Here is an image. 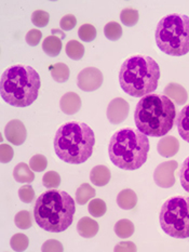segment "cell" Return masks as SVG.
Returning a JSON list of instances; mask_svg holds the SVG:
<instances>
[{"mask_svg": "<svg viewBox=\"0 0 189 252\" xmlns=\"http://www.w3.org/2000/svg\"><path fill=\"white\" fill-rule=\"evenodd\" d=\"M13 178L19 183H31L35 180V174L29 166L20 162L13 170Z\"/></svg>", "mask_w": 189, "mask_h": 252, "instance_id": "cell-21", "label": "cell"}, {"mask_svg": "<svg viewBox=\"0 0 189 252\" xmlns=\"http://www.w3.org/2000/svg\"><path fill=\"white\" fill-rule=\"evenodd\" d=\"M95 194V189L92 188L90 184L83 183L79 186L77 190H76V201H77L78 205H85L89 200L94 198Z\"/></svg>", "mask_w": 189, "mask_h": 252, "instance_id": "cell-22", "label": "cell"}, {"mask_svg": "<svg viewBox=\"0 0 189 252\" xmlns=\"http://www.w3.org/2000/svg\"><path fill=\"white\" fill-rule=\"evenodd\" d=\"M29 239L24 234H15L10 240V246L13 251H25L28 248Z\"/></svg>", "mask_w": 189, "mask_h": 252, "instance_id": "cell-28", "label": "cell"}, {"mask_svg": "<svg viewBox=\"0 0 189 252\" xmlns=\"http://www.w3.org/2000/svg\"><path fill=\"white\" fill-rule=\"evenodd\" d=\"M176 108L164 94L145 95L137 103L134 122L137 129L148 136L161 138L174 126Z\"/></svg>", "mask_w": 189, "mask_h": 252, "instance_id": "cell-1", "label": "cell"}, {"mask_svg": "<svg viewBox=\"0 0 189 252\" xmlns=\"http://www.w3.org/2000/svg\"><path fill=\"white\" fill-rule=\"evenodd\" d=\"M138 19H139V14L137 12V10L132 9V8L123 9L120 13L121 22L128 27L134 26L138 22Z\"/></svg>", "mask_w": 189, "mask_h": 252, "instance_id": "cell-27", "label": "cell"}, {"mask_svg": "<svg viewBox=\"0 0 189 252\" xmlns=\"http://www.w3.org/2000/svg\"><path fill=\"white\" fill-rule=\"evenodd\" d=\"M53 35L48 36L45 40L42 42V50L45 51L46 54H48L49 57H57L59 53L62 51V37L56 36V32L55 30L52 31Z\"/></svg>", "mask_w": 189, "mask_h": 252, "instance_id": "cell-16", "label": "cell"}, {"mask_svg": "<svg viewBox=\"0 0 189 252\" xmlns=\"http://www.w3.org/2000/svg\"><path fill=\"white\" fill-rule=\"evenodd\" d=\"M178 165L177 161L170 160L164 161L160 163V165L156 168L154 172V180L155 183L159 186V188L169 189L172 188L175 184V170L177 169Z\"/></svg>", "mask_w": 189, "mask_h": 252, "instance_id": "cell-9", "label": "cell"}, {"mask_svg": "<svg viewBox=\"0 0 189 252\" xmlns=\"http://www.w3.org/2000/svg\"><path fill=\"white\" fill-rule=\"evenodd\" d=\"M113 250H115L116 252H118V251H136V247H135V245L133 243L124 242V243L118 244Z\"/></svg>", "mask_w": 189, "mask_h": 252, "instance_id": "cell-41", "label": "cell"}, {"mask_svg": "<svg viewBox=\"0 0 189 252\" xmlns=\"http://www.w3.org/2000/svg\"><path fill=\"white\" fill-rule=\"evenodd\" d=\"M129 103L122 97H116L108 104L107 118L113 125L123 123L129 116Z\"/></svg>", "mask_w": 189, "mask_h": 252, "instance_id": "cell-11", "label": "cell"}, {"mask_svg": "<svg viewBox=\"0 0 189 252\" xmlns=\"http://www.w3.org/2000/svg\"><path fill=\"white\" fill-rule=\"evenodd\" d=\"M115 233L119 238L122 239L131 237L134 233V224L127 219L118 221L115 225Z\"/></svg>", "mask_w": 189, "mask_h": 252, "instance_id": "cell-24", "label": "cell"}, {"mask_svg": "<svg viewBox=\"0 0 189 252\" xmlns=\"http://www.w3.org/2000/svg\"><path fill=\"white\" fill-rule=\"evenodd\" d=\"M88 210H89L90 215L92 217L101 218V217H103L106 213L107 206H106L104 200L97 198V199H93V200L90 201Z\"/></svg>", "mask_w": 189, "mask_h": 252, "instance_id": "cell-29", "label": "cell"}, {"mask_svg": "<svg viewBox=\"0 0 189 252\" xmlns=\"http://www.w3.org/2000/svg\"><path fill=\"white\" fill-rule=\"evenodd\" d=\"M49 20H50V14L46 12V11L36 10L31 14L32 24L36 25L37 27H46L49 23Z\"/></svg>", "mask_w": 189, "mask_h": 252, "instance_id": "cell-33", "label": "cell"}, {"mask_svg": "<svg viewBox=\"0 0 189 252\" xmlns=\"http://www.w3.org/2000/svg\"><path fill=\"white\" fill-rule=\"evenodd\" d=\"M160 225L174 238H189V197L175 196L167 199L160 211Z\"/></svg>", "mask_w": 189, "mask_h": 252, "instance_id": "cell-8", "label": "cell"}, {"mask_svg": "<svg viewBox=\"0 0 189 252\" xmlns=\"http://www.w3.org/2000/svg\"><path fill=\"white\" fill-rule=\"evenodd\" d=\"M41 251L42 252H62L64 251L63 245L58 242V240L55 239H50L47 240V242L42 245L41 247Z\"/></svg>", "mask_w": 189, "mask_h": 252, "instance_id": "cell-38", "label": "cell"}, {"mask_svg": "<svg viewBox=\"0 0 189 252\" xmlns=\"http://www.w3.org/2000/svg\"><path fill=\"white\" fill-rule=\"evenodd\" d=\"M47 166H48V160L46 156L35 155L30 158L29 167L31 168V170H34L36 172L43 171V170L47 169Z\"/></svg>", "mask_w": 189, "mask_h": 252, "instance_id": "cell-34", "label": "cell"}, {"mask_svg": "<svg viewBox=\"0 0 189 252\" xmlns=\"http://www.w3.org/2000/svg\"><path fill=\"white\" fill-rule=\"evenodd\" d=\"M149 140L137 129L126 128L111 136L108 155L116 167L122 170H136L147 160Z\"/></svg>", "mask_w": 189, "mask_h": 252, "instance_id": "cell-5", "label": "cell"}, {"mask_svg": "<svg viewBox=\"0 0 189 252\" xmlns=\"http://www.w3.org/2000/svg\"><path fill=\"white\" fill-rule=\"evenodd\" d=\"M117 204L123 210H131L137 204V196L132 189H123L117 196Z\"/></svg>", "mask_w": 189, "mask_h": 252, "instance_id": "cell-19", "label": "cell"}, {"mask_svg": "<svg viewBox=\"0 0 189 252\" xmlns=\"http://www.w3.org/2000/svg\"><path fill=\"white\" fill-rule=\"evenodd\" d=\"M95 135L88 125L72 122L63 125L54 138V151L59 159L79 165L92 156Z\"/></svg>", "mask_w": 189, "mask_h": 252, "instance_id": "cell-3", "label": "cell"}, {"mask_svg": "<svg viewBox=\"0 0 189 252\" xmlns=\"http://www.w3.org/2000/svg\"><path fill=\"white\" fill-rule=\"evenodd\" d=\"M180 150V142L175 138V136L166 135L163 136L157 146V151L162 157L170 158L172 156L176 155Z\"/></svg>", "mask_w": 189, "mask_h": 252, "instance_id": "cell-13", "label": "cell"}, {"mask_svg": "<svg viewBox=\"0 0 189 252\" xmlns=\"http://www.w3.org/2000/svg\"><path fill=\"white\" fill-rule=\"evenodd\" d=\"M103 79V74L99 68L86 67L79 73L77 85L82 91L92 92L101 88Z\"/></svg>", "mask_w": 189, "mask_h": 252, "instance_id": "cell-10", "label": "cell"}, {"mask_svg": "<svg viewBox=\"0 0 189 252\" xmlns=\"http://www.w3.org/2000/svg\"><path fill=\"white\" fill-rule=\"evenodd\" d=\"M19 197L20 199L25 202V204H30L35 198V190L30 185H23L19 189Z\"/></svg>", "mask_w": 189, "mask_h": 252, "instance_id": "cell-36", "label": "cell"}, {"mask_svg": "<svg viewBox=\"0 0 189 252\" xmlns=\"http://www.w3.org/2000/svg\"><path fill=\"white\" fill-rule=\"evenodd\" d=\"M176 127L182 139L189 143V105H186L178 114Z\"/></svg>", "mask_w": 189, "mask_h": 252, "instance_id": "cell-20", "label": "cell"}, {"mask_svg": "<svg viewBox=\"0 0 189 252\" xmlns=\"http://www.w3.org/2000/svg\"><path fill=\"white\" fill-rule=\"evenodd\" d=\"M160 78L159 65L154 59L133 56L123 62L119 73L121 89L134 97L151 94L158 88Z\"/></svg>", "mask_w": 189, "mask_h": 252, "instance_id": "cell-4", "label": "cell"}, {"mask_svg": "<svg viewBox=\"0 0 189 252\" xmlns=\"http://www.w3.org/2000/svg\"><path fill=\"white\" fill-rule=\"evenodd\" d=\"M42 184L47 189H56L61 184V177L55 171H48L43 175Z\"/></svg>", "mask_w": 189, "mask_h": 252, "instance_id": "cell-32", "label": "cell"}, {"mask_svg": "<svg viewBox=\"0 0 189 252\" xmlns=\"http://www.w3.org/2000/svg\"><path fill=\"white\" fill-rule=\"evenodd\" d=\"M40 86V77L34 68L25 65H14L2 74L0 93L10 105L26 107L37 100Z\"/></svg>", "mask_w": 189, "mask_h": 252, "instance_id": "cell-6", "label": "cell"}, {"mask_svg": "<svg viewBox=\"0 0 189 252\" xmlns=\"http://www.w3.org/2000/svg\"><path fill=\"white\" fill-rule=\"evenodd\" d=\"M157 46L172 57L189 52V18L183 14H170L161 19L155 32Z\"/></svg>", "mask_w": 189, "mask_h": 252, "instance_id": "cell-7", "label": "cell"}, {"mask_svg": "<svg viewBox=\"0 0 189 252\" xmlns=\"http://www.w3.org/2000/svg\"><path fill=\"white\" fill-rule=\"evenodd\" d=\"M75 200L66 191L50 189L38 197L34 207L36 223L43 231L61 233L72 225Z\"/></svg>", "mask_w": 189, "mask_h": 252, "instance_id": "cell-2", "label": "cell"}, {"mask_svg": "<svg viewBox=\"0 0 189 252\" xmlns=\"http://www.w3.org/2000/svg\"><path fill=\"white\" fill-rule=\"evenodd\" d=\"M14 156V151L12 147L8 144H1L0 145V161L2 163H8Z\"/></svg>", "mask_w": 189, "mask_h": 252, "instance_id": "cell-37", "label": "cell"}, {"mask_svg": "<svg viewBox=\"0 0 189 252\" xmlns=\"http://www.w3.org/2000/svg\"><path fill=\"white\" fill-rule=\"evenodd\" d=\"M104 34L107 39L116 41L122 36V27L117 22H109L104 27Z\"/></svg>", "mask_w": 189, "mask_h": 252, "instance_id": "cell-26", "label": "cell"}, {"mask_svg": "<svg viewBox=\"0 0 189 252\" xmlns=\"http://www.w3.org/2000/svg\"><path fill=\"white\" fill-rule=\"evenodd\" d=\"M96 29L91 24H83L80 26V29L78 31V35L81 40H83L85 42H90L92 40L95 39L96 37Z\"/></svg>", "mask_w": 189, "mask_h": 252, "instance_id": "cell-31", "label": "cell"}, {"mask_svg": "<svg viewBox=\"0 0 189 252\" xmlns=\"http://www.w3.org/2000/svg\"><path fill=\"white\" fill-rule=\"evenodd\" d=\"M4 135L5 139H7L11 144L19 146L25 142L27 138V130L24 124L22 123L21 120L13 119L5 126Z\"/></svg>", "mask_w": 189, "mask_h": 252, "instance_id": "cell-12", "label": "cell"}, {"mask_svg": "<svg viewBox=\"0 0 189 252\" xmlns=\"http://www.w3.org/2000/svg\"><path fill=\"white\" fill-rule=\"evenodd\" d=\"M42 38V32L39 30H30L25 36V40L29 46L35 47L40 42Z\"/></svg>", "mask_w": 189, "mask_h": 252, "instance_id": "cell-39", "label": "cell"}, {"mask_svg": "<svg viewBox=\"0 0 189 252\" xmlns=\"http://www.w3.org/2000/svg\"><path fill=\"white\" fill-rule=\"evenodd\" d=\"M111 178L110 170L106 166L99 165L94 167L90 172L91 182L96 186H105L109 183Z\"/></svg>", "mask_w": 189, "mask_h": 252, "instance_id": "cell-18", "label": "cell"}, {"mask_svg": "<svg viewBox=\"0 0 189 252\" xmlns=\"http://www.w3.org/2000/svg\"><path fill=\"white\" fill-rule=\"evenodd\" d=\"M180 180L183 189L189 193V157L186 158V160L183 162V165L180 170Z\"/></svg>", "mask_w": 189, "mask_h": 252, "instance_id": "cell-35", "label": "cell"}, {"mask_svg": "<svg viewBox=\"0 0 189 252\" xmlns=\"http://www.w3.org/2000/svg\"><path fill=\"white\" fill-rule=\"evenodd\" d=\"M65 51H66L68 58L75 60V61H79L84 54V47L82 43H80L77 40H69Z\"/></svg>", "mask_w": 189, "mask_h": 252, "instance_id": "cell-25", "label": "cell"}, {"mask_svg": "<svg viewBox=\"0 0 189 252\" xmlns=\"http://www.w3.org/2000/svg\"><path fill=\"white\" fill-rule=\"evenodd\" d=\"M99 223L94 221L93 219L84 217L80 219L77 224V232L81 237L84 238H92L99 232Z\"/></svg>", "mask_w": 189, "mask_h": 252, "instance_id": "cell-17", "label": "cell"}, {"mask_svg": "<svg viewBox=\"0 0 189 252\" xmlns=\"http://www.w3.org/2000/svg\"><path fill=\"white\" fill-rule=\"evenodd\" d=\"M59 107L62 112L67 115H74L79 112L81 107V98L75 92H67L62 96L59 101Z\"/></svg>", "mask_w": 189, "mask_h": 252, "instance_id": "cell-14", "label": "cell"}, {"mask_svg": "<svg viewBox=\"0 0 189 252\" xmlns=\"http://www.w3.org/2000/svg\"><path fill=\"white\" fill-rule=\"evenodd\" d=\"M76 25H77V19L73 14H66L59 22V26L63 31H72Z\"/></svg>", "mask_w": 189, "mask_h": 252, "instance_id": "cell-40", "label": "cell"}, {"mask_svg": "<svg viewBox=\"0 0 189 252\" xmlns=\"http://www.w3.org/2000/svg\"><path fill=\"white\" fill-rule=\"evenodd\" d=\"M14 223L15 225L21 229H28L31 227L32 222H31V216L28 211L23 210L16 213L14 218Z\"/></svg>", "mask_w": 189, "mask_h": 252, "instance_id": "cell-30", "label": "cell"}, {"mask_svg": "<svg viewBox=\"0 0 189 252\" xmlns=\"http://www.w3.org/2000/svg\"><path fill=\"white\" fill-rule=\"evenodd\" d=\"M163 93L171 101H174L177 105H184L188 100V94L185 88L175 83H171L167 85Z\"/></svg>", "mask_w": 189, "mask_h": 252, "instance_id": "cell-15", "label": "cell"}, {"mask_svg": "<svg viewBox=\"0 0 189 252\" xmlns=\"http://www.w3.org/2000/svg\"><path fill=\"white\" fill-rule=\"evenodd\" d=\"M52 78L56 81V83L63 84L66 83L69 78L70 70L69 67L65 63H56L53 66L50 67Z\"/></svg>", "mask_w": 189, "mask_h": 252, "instance_id": "cell-23", "label": "cell"}]
</instances>
